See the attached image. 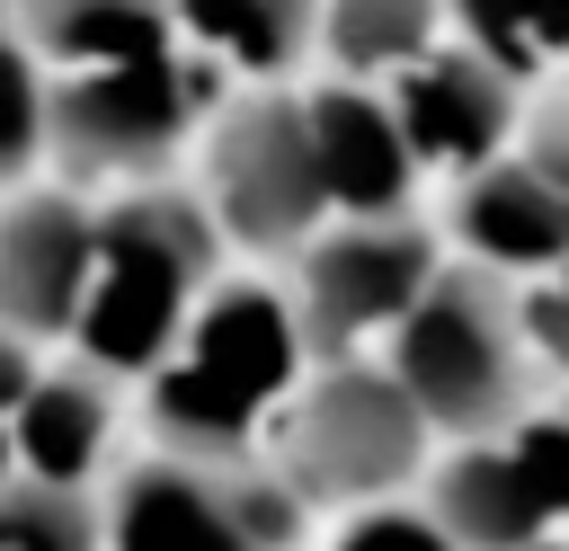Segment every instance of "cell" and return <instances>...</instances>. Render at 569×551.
Returning <instances> with one entry per match:
<instances>
[{"instance_id": "obj_13", "label": "cell", "mask_w": 569, "mask_h": 551, "mask_svg": "<svg viewBox=\"0 0 569 551\" xmlns=\"http://www.w3.org/2000/svg\"><path fill=\"white\" fill-rule=\"evenodd\" d=\"M98 551H249V533L231 524V507H222V489H213L204 462L160 453V462H142L116 489Z\"/></svg>"}, {"instance_id": "obj_5", "label": "cell", "mask_w": 569, "mask_h": 551, "mask_svg": "<svg viewBox=\"0 0 569 551\" xmlns=\"http://www.w3.org/2000/svg\"><path fill=\"white\" fill-rule=\"evenodd\" d=\"M276 462L311 507H365V498H391L427 462V418L391 382V364L320 355V373L293 382V400H284Z\"/></svg>"}, {"instance_id": "obj_9", "label": "cell", "mask_w": 569, "mask_h": 551, "mask_svg": "<svg viewBox=\"0 0 569 551\" xmlns=\"http://www.w3.org/2000/svg\"><path fill=\"white\" fill-rule=\"evenodd\" d=\"M302 133H311V169H320V204L329 213H409L418 151L400 133L382 80L329 71L320 89H302Z\"/></svg>"}, {"instance_id": "obj_3", "label": "cell", "mask_w": 569, "mask_h": 551, "mask_svg": "<svg viewBox=\"0 0 569 551\" xmlns=\"http://www.w3.org/2000/svg\"><path fill=\"white\" fill-rule=\"evenodd\" d=\"M382 364L418 400L427 435H498L525 409V382H533L507 276H489L471 258L436 267L418 284V302L382 329Z\"/></svg>"}, {"instance_id": "obj_17", "label": "cell", "mask_w": 569, "mask_h": 551, "mask_svg": "<svg viewBox=\"0 0 569 551\" xmlns=\"http://www.w3.org/2000/svg\"><path fill=\"white\" fill-rule=\"evenodd\" d=\"M18 36L36 44L44 71H71V62H107V53L160 44L169 36V0H18Z\"/></svg>"}, {"instance_id": "obj_14", "label": "cell", "mask_w": 569, "mask_h": 551, "mask_svg": "<svg viewBox=\"0 0 569 551\" xmlns=\"http://www.w3.org/2000/svg\"><path fill=\"white\" fill-rule=\"evenodd\" d=\"M427 515H436L462 551H516V542L551 533V515H542V498L525 489V471H516L507 435H462V453L436 471Z\"/></svg>"}, {"instance_id": "obj_24", "label": "cell", "mask_w": 569, "mask_h": 551, "mask_svg": "<svg viewBox=\"0 0 569 551\" xmlns=\"http://www.w3.org/2000/svg\"><path fill=\"white\" fill-rule=\"evenodd\" d=\"M525 160H533V178L569 204V107H542L533 116V133H525Z\"/></svg>"}, {"instance_id": "obj_11", "label": "cell", "mask_w": 569, "mask_h": 551, "mask_svg": "<svg viewBox=\"0 0 569 551\" xmlns=\"http://www.w3.org/2000/svg\"><path fill=\"white\" fill-rule=\"evenodd\" d=\"M453 249L489 276H542L551 258H569V204L533 178L525 151H498L453 187Z\"/></svg>"}, {"instance_id": "obj_20", "label": "cell", "mask_w": 569, "mask_h": 551, "mask_svg": "<svg viewBox=\"0 0 569 551\" xmlns=\"http://www.w3.org/2000/svg\"><path fill=\"white\" fill-rule=\"evenodd\" d=\"M53 151V80L18 27H0V187Z\"/></svg>"}, {"instance_id": "obj_1", "label": "cell", "mask_w": 569, "mask_h": 551, "mask_svg": "<svg viewBox=\"0 0 569 551\" xmlns=\"http://www.w3.org/2000/svg\"><path fill=\"white\" fill-rule=\"evenodd\" d=\"M302 364H311V338H302L293 293L249 284V276L204 284L187 329L169 338V355L142 373L160 453H178V462H240L258 418L293 400Z\"/></svg>"}, {"instance_id": "obj_22", "label": "cell", "mask_w": 569, "mask_h": 551, "mask_svg": "<svg viewBox=\"0 0 569 551\" xmlns=\"http://www.w3.org/2000/svg\"><path fill=\"white\" fill-rule=\"evenodd\" d=\"M516 329H525V355L569 373V258H551L542 276H525L516 293Z\"/></svg>"}, {"instance_id": "obj_6", "label": "cell", "mask_w": 569, "mask_h": 551, "mask_svg": "<svg viewBox=\"0 0 569 551\" xmlns=\"http://www.w3.org/2000/svg\"><path fill=\"white\" fill-rule=\"evenodd\" d=\"M436 231L418 213H338L329 231L302 240V276H293V311L311 355H365L436 276Z\"/></svg>"}, {"instance_id": "obj_8", "label": "cell", "mask_w": 569, "mask_h": 551, "mask_svg": "<svg viewBox=\"0 0 569 551\" xmlns=\"http://www.w3.org/2000/svg\"><path fill=\"white\" fill-rule=\"evenodd\" d=\"M382 98H391V116H400V133H409V151H418V169H480V160H498L507 142H516V71H498L480 44H427L418 62H400L391 80H382Z\"/></svg>"}, {"instance_id": "obj_18", "label": "cell", "mask_w": 569, "mask_h": 551, "mask_svg": "<svg viewBox=\"0 0 569 551\" xmlns=\"http://www.w3.org/2000/svg\"><path fill=\"white\" fill-rule=\"evenodd\" d=\"M445 18L462 27V44H480L516 80L569 62V0H445Z\"/></svg>"}, {"instance_id": "obj_19", "label": "cell", "mask_w": 569, "mask_h": 551, "mask_svg": "<svg viewBox=\"0 0 569 551\" xmlns=\"http://www.w3.org/2000/svg\"><path fill=\"white\" fill-rule=\"evenodd\" d=\"M98 542H107V507L80 480H36V471L0 480V551H98Z\"/></svg>"}, {"instance_id": "obj_12", "label": "cell", "mask_w": 569, "mask_h": 551, "mask_svg": "<svg viewBox=\"0 0 569 551\" xmlns=\"http://www.w3.org/2000/svg\"><path fill=\"white\" fill-rule=\"evenodd\" d=\"M116 444V400H107V373L98 364H71V373H27V391L9 400V471H36V480H98Z\"/></svg>"}, {"instance_id": "obj_4", "label": "cell", "mask_w": 569, "mask_h": 551, "mask_svg": "<svg viewBox=\"0 0 569 551\" xmlns=\"http://www.w3.org/2000/svg\"><path fill=\"white\" fill-rule=\"evenodd\" d=\"M44 80H53V151L89 178H151L160 160H178V142L213 107V62L178 27L160 44L71 62Z\"/></svg>"}, {"instance_id": "obj_26", "label": "cell", "mask_w": 569, "mask_h": 551, "mask_svg": "<svg viewBox=\"0 0 569 551\" xmlns=\"http://www.w3.org/2000/svg\"><path fill=\"white\" fill-rule=\"evenodd\" d=\"M0 480H9V418H0Z\"/></svg>"}, {"instance_id": "obj_21", "label": "cell", "mask_w": 569, "mask_h": 551, "mask_svg": "<svg viewBox=\"0 0 569 551\" xmlns=\"http://www.w3.org/2000/svg\"><path fill=\"white\" fill-rule=\"evenodd\" d=\"M498 435H507V453H516L525 489L542 498V515L560 524V515H569V409H533V418L516 409Z\"/></svg>"}, {"instance_id": "obj_16", "label": "cell", "mask_w": 569, "mask_h": 551, "mask_svg": "<svg viewBox=\"0 0 569 551\" xmlns=\"http://www.w3.org/2000/svg\"><path fill=\"white\" fill-rule=\"evenodd\" d=\"M436 36H445V0H320L311 53H329V71L347 80H391Z\"/></svg>"}, {"instance_id": "obj_2", "label": "cell", "mask_w": 569, "mask_h": 551, "mask_svg": "<svg viewBox=\"0 0 569 551\" xmlns=\"http://www.w3.org/2000/svg\"><path fill=\"white\" fill-rule=\"evenodd\" d=\"M213 258H222V231L204 204L187 196H124L98 213V249H89V284H80V311H71V347L80 364H98L107 382H142L169 338L187 329L196 293L213 284Z\"/></svg>"}, {"instance_id": "obj_15", "label": "cell", "mask_w": 569, "mask_h": 551, "mask_svg": "<svg viewBox=\"0 0 569 551\" xmlns=\"http://www.w3.org/2000/svg\"><path fill=\"white\" fill-rule=\"evenodd\" d=\"M169 27H178L204 62H222V71L284 80V71L311 53L320 0H169Z\"/></svg>"}, {"instance_id": "obj_23", "label": "cell", "mask_w": 569, "mask_h": 551, "mask_svg": "<svg viewBox=\"0 0 569 551\" xmlns=\"http://www.w3.org/2000/svg\"><path fill=\"white\" fill-rule=\"evenodd\" d=\"M329 551H462L427 507H382V498H365V515L329 542Z\"/></svg>"}, {"instance_id": "obj_25", "label": "cell", "mask_w": 569, "mask_h": 551, "mask_svg": "<svg viewBox=\"0 0 569 551\" xmlns=\"http://www.w3.org/2000/svg\"><path fill=\"white\" fill-rule=\"evenodd\" d=\"M516 551H569V542H551V533H533V542H516Z\"/></svg>"}, {"instance_id": "obj_7", "label": "cell", "mask_w": 569, "mask_h": 551, "mask_svg": "<svg viewBox=\"0 0 569 551\" xmlns=\"http://www.w3.org/2000/svg\"><path fill=\"white\" fill-rule=\"evenodd\" d=\"M204 213L231 249H302L329 204H320V169H311V133H302V98L267 89L249 107H231L213 124L204 151Z\"/></svg>"}, {"instance_id": "obj_10", "label": "cell", "mask_w": 569, "mask_h": 551, "mask_svg": "<svg viewBox=\"0 0 569 551\" xmlns=\"http://www.w3.org/2000/svg\"><path fill=\"white\" fill-rule=\"evenodd\" d=\"M98 213L71 196H18L0 204V329L18 338H71L80 284H89Z\"/></svg>"}]
</instances>
